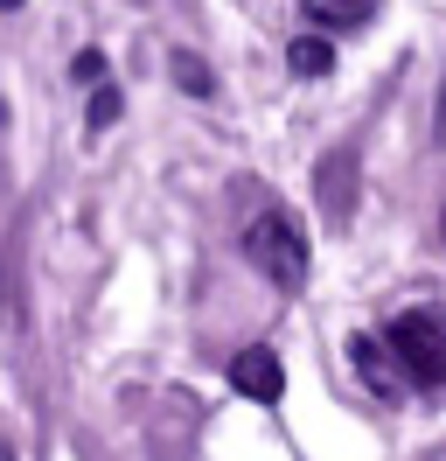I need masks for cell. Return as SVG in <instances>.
<instances>
[{
  "label": "cell",
  "mask_w": 446,
  "mask_h": 461,
  "mask_svg": "<svg viewBox=\"0 0 446 461\" xmlns=\"http://www.w3.org/2000/svg\"><path fill=\"white\" fill-rule=\"evenodd\" d=\"M245 259L272 280L279 294H300L307 287V230L286 217V210H258L245 224Z\"/></svg>",
  "instance_id": "cell-1"
},
{
  "label": "cell",
  "mask_w": 446,
  "mask_h": 461,
  "mask_svg": "<svg viewBox=\"0 0 446 461\" xmlns=\"http://www.w3.org/2000/svg\"><path fill=\"white\" fill-rule=\"evenodd\" d=\"M390 349L405 357L412 384H446V315L440 308H412L390 321Z\"/></svg>",
  "instance_id": "cell-2"
},
{
  "label": "cell",
  "mask_w": 446,
  "mask_h": 461,
  "mask_svg": "<svg viewBox=\"0 0 446 461\" xmlns=\"http://www.w3.org/2000/svg\"><path fill=\"white\" fill-rule=\"evenodd\" d=\"M356 371L370 377V392H384V399L412 392V371H405V357L390 349V336H356Z\"/></svg>",
  "instance_id": "cell-3"
},
{
  "label": "cell",
  "mask_w": 446,
  "mask_h": 461,
  "mask_svg": "<svg viewBox=\"0 0 446 461\" xmlns=\"http://www.w3.org/2000/svg\"><path fill=\"white\" fill-rule=\"evenodd\" d=\"M314 196H321V210H328L334 224H349V217H356V147H334L328 161H321Z\"/></svg>",
  "instance_id": "cell-4"
},
{
  "label": "cell",
  "mask_w": 446,
  "mask_h": 461,
  "mask_svg": "<svg viewBox=\"0 0 446 461\" xmlns=\"http://www.w3.org/2000/svg\"><path fill=\"white\" fill-rule=\"evenodd\" d=\"M230 384H237L245 399L272 405L279 392H286V371H279V357H272V349H237V357H230Z\"/></svg>",
  "instance_id": "cell-5"
},
{
  "label": "cell",
  "mask_w": 446,
  "mask_h": 461,
  "mask_svg": "<svg viewBox=\"0 0 446 461\" xmlns=\"http://www.w3.org/2000/svg\"><path fill=\"white\" fill-rule=\"evenodd\" d=\"M300 14L314 22V29H362L370 14H377V0H300Z\"/></svg>",
  "instance_id": "cell-6"
},
{
  "label": "cell",
  "mask_w": 446,
  "mask_h": 461,
  "mask_svg": "<svg viewBox=\"0 0 446 461\" xmlns=\"http://www.w3.org/2000/svg\"><path fill=\"white\" fill-rule=\"evenodd\" d=\"M286 63H293V77H328V70H334V42H321V35H300V42L286 50Z\"/></svg>",
  "instance_id": "cell-7"
},
{
  "label": "cell",
  "mask_w": 446,
  "mask_h": 461,
  "mask_svg": "<svg viewBox=\"0 0 446 461\" xmlns=\"http://www.w3.org/2000/svg\"><path fill=\"white\" fill-rule=\"evenodd\" d=\"M112 119H119V91H98V98H91V133H105V126H112Z\"/></svg>",
  "instance_id": "cell-8"
},
{
  "label": "cell",
  "mask_w": 446,
  "mask_h": 461,
  "mask_svg": "<svg viewBox=\"0 0 446 461\" xmlns=\"http://www.w3.org/2000/svg\"><path fill=\"white\" fill-rule=\"evenodd\" d=\"M182 85H189V91H210V70H202L195 57H182Z\"/></svg>",
  "instance_id": "cell-9"
},
{
  "label": "cell",
  "mask_w": 446,
  "mask_h": 461,
  "mask_svg": "<svg viewBox=\"0 0 446 461\" xmlns=\"http://www.w3.org/2000/svg\"><path fill=\"white\" fill-rule=\"evenodd\" d=\"M440 140H446V85H440Z\"/></svg>",
  "instance_id": "cell-10"
},
{
  "label": "cell",
  "mask_w": 446,
  "mask_h": 461,
  "mask_svg": "<svg viewBox=\"0 0 446 461\" xmlns=\"http://www.w3.org/2000/svg\"><path fill=\"white\" fill-rule=\"evenodd\" d=\"M0 7H22V0H0Z\"/></svg>",
  "instance_id": "cell-11"
}]
</instances>
